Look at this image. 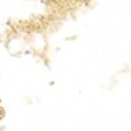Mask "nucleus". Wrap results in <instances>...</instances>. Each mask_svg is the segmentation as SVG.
<instances>
[]
</instances>
